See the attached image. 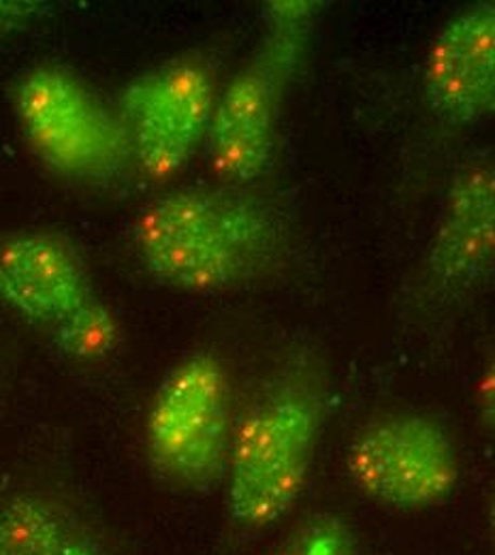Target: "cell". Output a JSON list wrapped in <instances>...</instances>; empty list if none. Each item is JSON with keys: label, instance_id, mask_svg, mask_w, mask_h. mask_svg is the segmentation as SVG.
I'll list each match as a JSON object with an SVG mask.
<instances>
[{"label": "cell", "instance_id": "1", "mask_svg": "<svg viewBox=\"0 0 495 555\" xmlns=\"http://www.w3.org/2000/svg\"><path fill=\"white\" fill-rule=\"evenodd\" d=\"M133 250L147 276L184 293H222L265 276L284 250L281 214L244 186L171 191L140 211Z\"/></svg>", "mask_w": 495, "mask_h": 555}, {"label": "cell", "instance_id": "2", "mask_svg": "<svg viewBox=\"0 0 495 555\" xmlns=\"http://www.w3.org/2000/svg\"><path fill=\"white\" fill-rule=\"evenodd\" d=\"M325 416L310 374L278 378L235 423L226 462V511L248 530H263L295 506L308 483Z\"/></svg>", "mask_w": 495, "mask_h": 555}, {"label": "cell", "instance_id": "3", "mask_svg": "<svg viewBox=\"0 0 495 555\" xmlns=\"http://www.w3.org/2000/svg\"><path fill=\"white\" fill-rule=\"evenodd\" d=\"M318 7L308 0L270 2L259 54L218 90L206 152L224 184L244 186L270 169L284 88L303 59Z\"/></svg>", "mask_w": 495, "mask_h": 555}, {"label": "cell", "instance_id": "4", "mask_svg": "<svg viewBox=\"0 0 495 555\" xmlns=\"http://www.w3.org/2000/svg\"><path fill=\"white\" fill-rule=\"evenodd\" d=\"M235 431L231 380L212 352L178 361L147 406L143 442L154 473L175 487L204 491L224 481Z\"/></svg>", "mask_w": 495, "mask_h": 555}, {"label": "cell", "instance_id": "5", "mask_svg": "<svg viewBox=\"0 0 495 555\" xmlns=\"http://www.w3.org/2000/svg\"><path fill=\"white\" fill-rule=\"evenodd\" d=\"M13 109L32 154L63 178L107 182L131 163L116 109L73 70L43 65L24 73Z\"/></svg>", "mask_w": 495, "mask_h": 555}, {"label": "cell", "instance_id": "6", "mask_svg": "<svg viewBox=\"0 0 495 555\" xmlns=\"http://www.w3.org/2000/svg\"><path fill=\"white\" fill-rule=\"evenodd\" d=\"M218 88L212 69L197 59H178L131 79L118 99V120L131 163L145 178L178 176L206 145Z\"/></svg>", "mask_w": 495, "mask_h": 555}, {"label": "cell", "instance_id": "7", "mask_svg": "<svg viewBox=\"0 0 495 555\" xmlns=\"http://www.w3.org/2000/svg\"><path fill=\"white\" fill-rule=\"evenodd\" d=\"M347 470L359 493L395 511L438 506L461 479L453 436L424 413H395L367 423L349 447Z\"/></svg>", "mask_w": 495, "mask_h": 555}, {"label": "cell", "instance_id": "8", "mask_svg": "<svg viewBox=\"0 0 495 555\" xmlns=\"http://www.w3.org/2000/svg\"><path fill=\"white\" fill-rule=\"evenodd\" d=\"M495 272V160L464 163L444 191L433 224L425 274L444 295L479 288Z\"/></svg>", "mask_w": 495, "mask_h": 555}, {"label": "cell", "instance_id": "9", "mask_svg": "<svg viewBox=\"0 0 495 555\" xmlns=\"http://www.w3.org/2000/svg\"><path fill=\"white\" fill-rule=\"evenodd\" d=\"M431 114L448 127L495 112V2L457 11L431 39L424 67Z\"/></svg>", "mask_w": 495, "mask_h": 555}, {"label": "cell", "instance_id": "10", "mask_svg": "<svg viewBox=\"0 0 495 555\" xmlns=\"http://www.w3.org/2000/svg\"><path fill=\"white\" fill-rule=\"evenodd\" d=\"M92 297L77 246L56 231H22L0 242V301L52 330Z\"/></svg>", "mask_w": 495, "mask_h": 555}, {"label": "cell", "instance_id": "11", "mask_svg": "<svg viewBox=\"0 0 495 555\" xmlns=\"http://www.w3.org/2000/svg\"><path fill=\"white\" fill-rule=\"evenodd\" d=\"M0 555H101L86 528L61 504L17 493L0 502Z\"/></svg>", "mask_w": 495, "mask_h": 555}, {"label": "cell", "instance_id": "12", "mask_svg": "<svg viewBox=\"0 0 495 555\" xmlns=\"http://www.w3.org/2000/svg\"><path fill=\"white\" fill-rule=\"evenodd\" d=\"M50 332L56 347L75 361H101L116 350L120 340V323L114 310L94 295Z\"/></svg>", "mask_w": 495, "mask_h": 555}, {"label": "cell", "instance_id": "13", "mask_svg": "<svg viewBox=\"0 0 495 555\" xmlns=\"http://www.w3.org/2000/svg\"><path fill=\"white\" fill-rule=\"evenodd\" d=\"M270 555H356V541L344 519L318 513Z\"/></svg>", "mask_w": 495, "mask_h": 555}, {"label": "cell", "instance_id": "14", "mask_svg": "<svg viewBox=\"0 0 495 555\" xmlns=\"http://www.w3.org/2000/svg\"><path fill=\"white\" fill-rule=\"evenodd\" d=\"M45 13L41 2H4L0 0V35L24 30Z\"/></svg>", "mask_w": 495, "mask_h": 555}, {"label": "cell", "instance_id": "15", "mask_svg": "<svg viewBox=\"0 0 495 555\" xmlns=\"http://www.w3.org/2000/svg\"><path fill=\"white\" fill-rule=\"evenodd\" d=\"M474 404L483 423L495 434V359H492L474 383Z\"/></svg>", "mask_w": 495, "mask_h": 555}, {"label": "cell", "instance_id": "16", "mask_svg": "<svg viewBox=\"0 0 495 555\" xmlns=\"http://www.w3.org/2000/svg\"><path fill=\"white\" fill-rule=\"evenodd\" d=\"M487 526H490V539H492L495 554V498L492 500V504H490V511H487Z\"/></svg>", "mask_w": 495, "mask_h": 555}]
</instances>
